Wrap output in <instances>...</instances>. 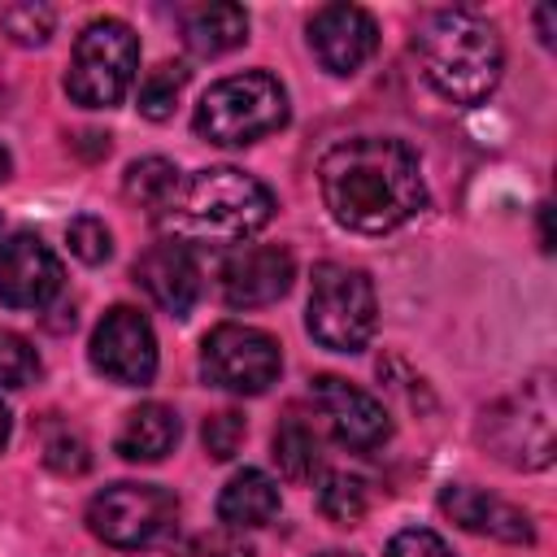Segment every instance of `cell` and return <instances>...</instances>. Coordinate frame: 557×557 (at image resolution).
<instances>
[{"instance_id": "24", "label": "cell", "mask_w": 557, "mask_h": 557, "mask_svg": "<svg viewBox=\"0 0 557 557\" xmlns=\"http://www.w3.org/2000/svg\"><path fill=\"white\" fill-rule=\"evenodd\" d=\"M52 26H57V13H52L48 4H35V0L0 4V30H4L13 44H22V48H39V44H48Z\"/></svg>"}, {"instance_id": "29", "label": "cell", "mask_w": 557, "mask_h": 557, "mask_svg": "<svg viewBox=\"0 0 557 557\" xmlns=\"http://www.w3.org/2000/svg\"><path fill=\"white\" fill-rule=\"evenodd\" d=\"M387 557H453V548L426 527H405L387 540Z\"/></svg>"}, {"instance_id": "28", "label": "cell", "mask_w": 557, "mask_h": 557, "mask_svg": "<svg viewBox=\"0 0 557 557\" xmlns=\"http://www.w3.org/2000/svg\"><path fill=\"white\" fill-rule=\"evenodd\" d=\"M65 239H70V252L78 261H87V265H100L113 252V235H109V226L100 218H74L65 226Z\"/></svg>"}, {"instance_id": "15", "label": "cell", "mask_w": 557, "mask_h": 557, "mask_svg": "<svg viewBox=\"0 0 557 557\" xmlns=\"http://www.w3.org/2000/svg\"><path fill=\"white\" fill-rule=\"evenodd\" d=\"M131 274L148 292V300L157 309H165L170 318H187L191 305L200 300V265H196L191 248L178 239H161L148 252H139Z\"/></svg>"}, {"instance_id": "9", "label": "cell", "mask_w": 557, "mask_h": 557, "mask_svg": "<svg viewBox=\"0 0 557 557\" xmlns=\"http://www.w3.org/2000/svg\"><path fill=\"white\" fill-rule=\"evenodd\" d=\"M283 370L278 339L261 326L222 322L200 344V374L209 387H222L231 396H261Z\"/></svg>"}, {"instance_id": "20", "label": "cell", "mask_w": 557, "mask_h": 557, "mask_svg": "<svg viewBox=\"0 0 557 557\" xmlns=\"http://www.w3.org/2000/svg\"><path fill=\"white\" fill-rule=\"evenodd\" d=\"M274 461L292 483H309L322 470V440L309 422L300 418H283L274 431Z\"/></svg>"}, {"instance_id": "2", "label": "cell", "mask_w": 557, "mask_h": 557, "mask_svg": "<svg viewBox=\"0 0 557 557\" xmlns=\"http://www.w3.org/2000/svg\"><path fill=\"white\" fill-rule=\"evenodd\" d=\"M274 218V196L261 178L235 165H209L183 174L165 209L161 231L178 244H244Z\"/></svg>"}, {"instance_id": "25", "label": "cell", "mask_w": 557, "mask_h": 557, "mask_svg": "<svg viewBox=\"0 0 557 557\" xmlns=\"http://www.w3.org/2000/svg\"><path fill=\"white\" fill-rule=\"evenodd\" d=\"M44 461L57 474H83L91 466V453H87V440L74 426H52L44 435Z\"/></svg>"}, {"instance_id": "6", "label": "cell", "mask_w": 557, "mask_h": 557, "mask_svg": "<svg viewBox=\"0 0 557 557\" xmlns=\"http://www.w3.org/2000/svg\"><path fill=\"white\" fill-rule=\"evenodd\" d=\"M553 387L548 374H535L531 383H522L518 392L500 396L492 409H483V444L492 448L496 461L513 466V470H544L553 466L557 453V435H553Z\"/></svg>"}, {"instance_id": "31", "label": "cell", "mask_w": 557, "mask_h": 557, "mask_svg": "<svg viewBox=\"0 0 557 557\" xmlns=\"http://www.w3.org/2000/svg\"><path fill=\"white\" fill-rule=\"evenodd\" d=\"M535 22H540V44L553 48V4H540L535 9Z\"/></svg>"}, {"instance_id": "12", "label": "cell", "mask_w": 557, "mask_h": 557, "mask_svg": "<svg viewBox=\"0 0 557 557\" xmlns=\"http://www.w3.org/2000/svg\"><path fill=\"white\" fill-rule=\"evenodd\" d=\"M313 405L322 409V418L331 422L335 440L352 453H374L392 440V418L387 409L361 392L357 383L339 379V374H318L313 379Z\"/></svg>"}, {"instance_id": "7", "label": "cell", "mask_w": 557, "mask_h": 557, "mask_svg": "<svg viewBox=\"0 0 557 557\" xmlns=\"http://www.w3.org/2000/svg\"><path fill=\"white\" fill-rule=\"evenodd\" d=\"M139 70V39L126 22L117 17H96L83 26L70 52L65 70V91L83 109H113Z\"/></svg>"}, {"instance_id": "14", "label": "cell", "mask_w": 557, "mask_h": 557, "mask_svg": "<svg viewBox=\"0 0 557 557\" xmlns=\"http://www.w3.org/2000/svg\"><path fill=\"white\" fill-rule=\"evenodd\" d=\"M309 48H313L322 70L357 74L379 48V26L357 4H322L309 17Z\"/></svg>"}, {"instance_id": "4", "label": "cell", "mask_w": 557, "mask_h": 557, "mask_svg": "<svg viewBox=\"0 0 557 557\" xmlns=\"http://www.w3.org/2000/svg\"><path fill=\"white\" fill-rule=\"evenodd\" d=\"M191 126L200 139L222 144V148L257 144L287 126V91L265 70H244V74L218 78L200 96Z\"/></svg>"}, {"instance_id": "10", "label": "cell", "mask_w": 557, "mask_h": 557, "mask_svg": "<svg viewBox=\"0 0 557 557\" xmlns=\"http://www.w3.org/2000/svg\"><path fill=\"white\" fill-rule=\"evenodd\" d=\"M91 370L104 374L117 387H144L157 374V335L148 326V318L131 305H113L87 344Z\"/></svg>"}, {"instance_id": "18", "label": "cell", "mask_w": 557, "mask_h": 557, "mask_svg": "<svg viewBox=\"0 0 557 557\" xmlns=\"http://www.w3.org/2000/svg\"><path fill=\"white\" fill-rule=\"evenodd\" d=\"M178 26L196 57H222L248 39V13L239 4H191L178 13Z\"/></svg>"}, {"instance_id": "27", "label": "cell", "mask_w": 557, "mask_h": 557, "mask_svg": "<svg viewBox=\"0 0 557 557\" xmlns=\"http://www.w3.org/2000/svg\"><path fill=\"white\" fill-rule=\"evenodd\" d=\"M35 374H39L35 348L22 335L0 331V387H26Z\"/></svg>"}, {"instance_id": "32", "label": "cell", "mask_w": 557, "mask_h": 557, "mask_svg": "<svg viewBox=\"0 0 557 557\" xmlns=\"http://www.w3.org/2000/svg\"><path fill=\"white\" fill-rule=\"evenodd\" d=\"M9 431H13V422H9V409L0 405V453H4V444H9Z\"/></svg>"}, {"instance_id": "19", "label": "cell", "mask_w": 557, "mask_h": 557, "mask_svg": "<svg viewBox=\"0 0 557 557\" xmlns=\"http://www.w3.org/2000/svg\"><path fill=\"white\" fill-rule=\"evenodd\" d=\"M274 513H278V483L265 470H252V466L239 470V474H231V483L218 496V518L231 531L265 527Z\"/></svg>"}, {"instance_id": "34", "label": "cell", "mask_w": 557, "mask_h": 557, "mask_svg": "<svg viewBox=\"0 0 557 557\" xmlns=\"http://www.w3.org/2000/svg\"><path fill=\"white\" fill-rule=\"evenodd\" d=\"M322 557H352V553H322Z\"/></svg>"}, {"instance_id": "16", "label": "cell", "mask_w": 557, "mask_h": 557, "mask_svg": "<svg viewBox=\"0 0 557 557\" xmlns=\"http://www.w3.org/2000/svg\"><path fill=\"white\" fill-rule=\"evenodd\" d=\"M440 509L470 535H487L500 544H531L535 540L527 509H518V505H509L483 487H470V483H448L440 492Z\"/></svg>"}, {"instance_id": "17", "label": "cell", "mask_w": 557, "mask_h": 557, "mask_svg": "<svg viewBox=\"0 0 557 557\" xmlns=\"http://www.w3.org/2000/svg\"><path fill=\"white\" fill-rule=\"evenodd\" d=\"M178 444V413L161 400H148V405H135L126 409L122 426H117V457L122 461H139V466H152V461H165Z\"/></svg>"}, {"instance_id": "11", "label": "cell", "mask_w": 557, "mask_h": 557, "mask_svg": "<svg viewBox=\"0 0 557 557\" xmlns=\"http://www.w3.org/2000/svg\"><path fill=\"white\" fill-rule=\"evenodd\" d=\"M296 257L283 244H239L218 270L222 300L231 309H265L292 292Z\"/></svg>"}, {"instance_id": "8", "label": "cell", "mask_w": 557, "mask_h": 557, "mask_svg": "<svg viewBox=\"0 0 557 557\" xmlns=\"http://www.w3.org/2000/svg\"><path fill=\"white\" fill-rule=\"evenodd\" d=\"M178 496L157 483H113L91 496L87 527L109 548H148L174 531Z\"/></svg>"}, {"instance_id": "33", "label": "cell", "mask_w": 557, "mask_h": 557, "mask_svg": "<svg viewBox=\"0 0 557 557\" xmlns=\"http://www.w3.org/2000/svg\"><path fill=\"white\" fill-rule=\"evenodd\" d=\"M4 178H9V152L0 148V183H4Z\"/></svg>"}, {"instance_id": "23", "label": "cell", "mask_w": 557, "mask_h": 557, "mask_svg": "<svg viewBox=\"0 0 557 557\" xmlns=\"http://www.w3.org/2000/svg\"><path fill=\"white\" fill-rule=\"evenodd\" d=\"M183 87H187V70H183L178 61L152 65V70L144 74V83H139V113H144L148 122H165V117L174 113Z\"/></svg>"}, {"instance_id": "3", "label": "cell", "mask_w": 557, "mask_h": 557, "mask_svg": "<svg viewBox=\"0 0 557 557\" xmlns=\"http://www.w3.org/2000/svg\"><path fill=\"white\" fill-rule=\"evenodd\" d=\"M413 52L422 61L426 83L461 109L483 104L496 91L500 70H505L500 35L492 30V22L466 9L422 13L413 26Z\"/></svg>"}, {"instance_id": "21", "label": "cell", "mask_w": 557, "mask_h": 557, "mask_svg": "<svg viewBox=\"0 0 557 557\" xmlns=\"http://www.w3.org/2000/svg\"><path fill=\"white\" fill-rule=\"evenodd\" d=\"M178 178H183V174H178L174 161H165V157H139V161L126 165L122 191H126L131 205H139V209H148V213L157 218V213L165 209V200L174 196Z\"/></svg>"}, {"instance_id": "1", "label": "cell", "mask_w": 557, "mask_h": 557, "mask_svg": "<svg viewBox=\"0 0 557 557\" xmlns=\"http://www.w3.org/2000/svg\"><path fill=\"white\" fill-rule=\"evenodd\" d=\"M318 187L331 218L357 235H387L426 209V183L413 148L387 135L335 144L318 165Z\"/></svg>"}, {"instance_id": "13", "label": "cell", "mask_w": 557, "mask_h": 557, "mask_svg": "<svg viewBox=\"0 0 557 557\" xmlns=\"http://www.w3.org/2000/svg\"><path fill=\"white\" fill-rule=\"evenodd\" d=\"M61 292V261L57 252L22 231L0 244V305L9 309H48Z\"/></svg>"}, {"instance_id": "26", "label": "cell", "mask_w": 557, "mask_h": 557, "mask_svg": "<svg viewBox=\"0 0 557 557\" xmlns=\"http://www.w3.org/2000/svg\"><path fill=\"white\" fill-rule=\"evenodd\" d=\"M244 435H248V422H244V413H235V409L209 413V418H205V431H200L205 453H209L213 461H231V457L239 453Z\"/></svg>"}, {"instance_id": "30", "label": "cell", "mask_w": 557, "mask_h": 557, "mask_svg": "<svg viewBox=\"0 0 557 557\" xmlns=\"http://www.w3.org/2000/svg\"><path fill=\"white\" fill-rule=\"evenodd\" d=\"M200 553L205 557H252V544L235 540V535H209V540H200Z\"/></svg>"}, {"instance_id": "5", "label": "cell", "mask_w": 557, "mask_h": 557, "mask_svg": "<svg viewBox=\"0 0 557 557\" xmlns=\"http://www.w3.org/2000/svg\"><path fill=\"white\" fill-rule=\"evenodd\" d=\"M305 326L331 352H361L379 326V300L370 274L339 261L313 265Z\"/></svg>"}, {"instance_id": "22", "label": "cell", "mask_w": 557, "mask_h": 557, "mask_svg": "<svg viewBox=\"0 0 557 557\" xmlns=\"http://www.w3.org/2000/svg\"><path fill=\"white\" fill-rule=\"evenodd\" d=\"M370 509V492L352 474H326L318 487V513L331 518L335 527H357Z\"/></svg>"}]
</instances>
